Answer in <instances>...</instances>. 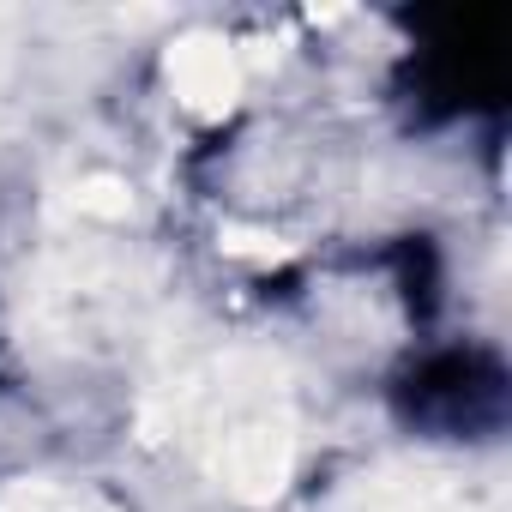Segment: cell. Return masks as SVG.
Wrapping results in <instances>:
<instances>
[{
	"label": "cell",
	"instance_id": "4",
	"mask_svg": "<svg viewBox=\"0 0 512 512\" xmlns=\"http://www.w3.org/2000/svg\"><path fill=\"white\" fill-rule=\"evenodd\" d=\"M73 211L79 217H103V223H121L133 211V187L121 175H79L73 181Z\"/></svg>",
	"mask_w": 512,
	"mask_h": 512
},
{
	"label": "cell",
	"instance_id": "5",
	"mask_svg": "<svg viewBox=\"0 0 512 512\" xmlns=\"http://www.w3.org/2000/svg\"><path fill=\"white\" fill-rule=\"evenodd\" d=\"M217 247L229 253V260H247V266H278V260H290V253H296L284 235L247 229V223H223V229H217Z\"/></svg>",
	"mask_w": 512,
	"mask_h": 512
},
{
	"label": "cell",
	"instance_id": "3",
	"mask_svg": "<svg viewBox=\"0 0 512 512\" xmlns=\"http://www.w3.org/2000/svg\"><path fill=\"white\" fill-rule=\"evenodd\" d=\"M0 512H109L97 494H67L55 482H13L0 494Z\"/></svg>",
	"mask_w": 512,
	"mask_h": 512
},
{
	"label": "cell",
	"instance_id": "1",
	"mask_svg": "<svg viewBox=\"0 0 512 512\" xmlns=\"http://www.w3.org/2000/svg\"><path fill=\"white\" fill-rule=\"evenodd\" d=\"M211 470H217V482H223L235 500L272 506V500L284 494L290 470H296V440H290V428L272 422V416H235V422L223 428V440H217Z\"/></svg>",
	"mask_w": 512,
	"mask_h": 512
},
{
	"label": "cell",
	"instance_id": "2",
	"mask_svg": "<svg viewBox=\"0 0 512 512\" xmlns=\"http://www.w3.org/2000/svg\"><path fill=\"white\" fill-rule=\"evenodd\" d=\"M163 73L193 115H229L241 97V49L217 31H187L169 43Z\"/></svg>",
	"mask_w": 512,
	"mask_h": 512
}]
</instances>
